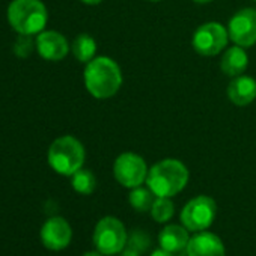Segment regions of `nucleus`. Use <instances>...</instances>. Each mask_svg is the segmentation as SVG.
I'll return each mask as SVG.
<instances>
[{
  "instance_id": "nucleus-2",
  "label": "nucleus",
  "mask_w": 256,
  "mask_h": 256,
  "mask_svg": "<svg viewBox=\"0 0 256 256\" xmlns=\"http://www.w3.org/2000/svg\"><path fill=\"white\" fill-rule=\"evenodd\" d=\"M188 176V169L182 162L176 158H164L150 169L146 186L156 196L174 198L186 188Z\"/></svg>"
},
{
  "instance_id": "nucleus-21",
  "label": "nucleus",
  "mask_w": 256,
  "mask_h": 256,
  "mask_svg": "<svg viewBox=\"0 0 256 256\" xmlns=\"http://www.w3.org/2000/svg\"><path fill=\"white\" fill-rule=\"evenodd\" d=\"M12 50L17 58L28 59L36 50V42L30 35H18L12 46Z\"/></svg>"
},
{
  "instance_id": "nucleus-10",
  "label": "nucleus",
  "mask_w": 256,
  "mask_h": 256,
  "mask_svg": "<svg viewBox=\"0 0 256 256\" xmlns=\"http://www.w3.org/2000/svg\"><path fill=\"white\" fill-rule=\"evenodd\" d=\"M41 242L46 248L52 252H60L66 248L72 240V229L66 218L60 216H53L44 222L40 230Z\"/></svg>"
},
{
  "instance_id": "nucleus-9",
  "label": "nucleus",
  "mask_w": 256,
  "mask_h": 256,
  "mask_svg": "<svg viewBox=\"0 0 256 256\" xmlns=\"http://www.w3.org/2000/svg\"><path fill=\"white\" fill-rule=\"evenodd\" d=\"M229 40L240 47H252L256 44V10L242 8L236 11L228 23Z\"/></svg>"
},
{
  "instance_id": "nucleus-20",
  "label": "nucleus",
  "mask_w": 256,
  "mask_h": 256,
  "mask_svg": "<svg viewBox=\"0 0 256 256\" xmlns=\"http://www.w3.org/2000/svg\"><path fill=\"white\" fill-rule=\"evenodd\" d=\"M151 236L145 232V230H140V229H134L128 234V240H126V246L128 247H133L136 248L138 252H140L142 254L151 248Z\"/></svg>"
},
{
  "instance_id": "nucleus-26",
  "label": "nucleus",
  "mask_w": 256,
  "mask_h": 256,
  "mask_svg": "<svg viewBox=\"0 0 256 256\" xmlns=\"http://www.w3.org/2000/svg\"><path fill=\"white\" fill-rule=\"evenodd\" d=\"M194 4H199V5H206V4H211L212 0H193Z\"/></svg>"
},
{
  "instance_id": "nucleus-16",
  "label": "nucleus",
  "mask_w": 256,
  "mask_h": 256,
  "mask_svg": "<svg viewBox=\"0 0 256 256\" xmlns=\"http://www.w3.org/2000/svg\"><path fill=\"white\" fill-rule=\"evenodd\" d=\"M71 53L78 62L88 64L94 58H96V41L88 34H80L74 38L71 44Z\"/></svg>"
},
{
  "instance_id": "nucleus-8",
  "label": "nucleus",
  "mask_w": 256,
  "mask_h": 256,
  "mask_svg": "<svg viewBox=\"0 0 256 256\" xmlns=\"http://www.w3.org/2000/svg\"><path fill=\"white\" fill-rule=\"evenodd\" d=\"M217 216V204L212 198L200 194L190 199L181 211V222L192 232L206 230Z\"/></svg>"
},
{
  "instance_id": "nucleus-13",
  "label": "nucleus",
  "mask_w": 256,
  "mask_h": 256,
  "mask_svg": "<svg viewBox=\"0 0 256 256\" xmlns=\"http://www.w3.org/2000/svg\"><path fill=\"white\" fill-rule=\"evenodd\" d=\"M158 241L160 247L172 252L175 256H187L188 229L181 224H166L158 235Z\"/></svg>"
},
{
  "instance_id": "nucleus-11",
  "label": "nucleus",
  "mask_w": 256,
  "mask_h": 256,
  "mask_svg": "<svg viewBox=\"0 0 256 256\" xmlns=\"http://www.w3.org/2000/svg\"><path fill=\"white\" fill-rule=\"evenodd\" d=\"M35 42L38 54L48 62H59L71 52L68 40L56 30H42L36 35Z\"/></svg>"
},
{
  "instance_id": "nucleus-27",
  "label": "nucleus",
  "mask_w": 256,
  "mask_h": 256,
  "mask_svg": "<svg viewBox=\"0 0 256 256\" xmlns=\"http://www.w3.org/2000/svg\"><path fill=\"white\" fill-rule=\"evenodd\" d=\"M150 2H162V0H150Z\"/></svg>"
},
{
  "instance_id": "nucleus-25",
  "label": "nucleus",
  "mask_w": 256,
  "mask_h": 256,
  "mask_svg": "<svg viewBox=\"0 0 256 256\" xmlns=\"http://www.w3.org/2000/svg\"><path fill=\"white\" fill-rule=\"evenodd\" d=\"M83 256H104L101 252H98V250H92V252H86Z\"/></svg>"
},
{
  "instance_id": "nucleus-23",
  "label": "nucleus",
  "mask_w": 256,
  "mask_h": 256,
  "mask_svg": "<svg viewBox=\"0 0 256 256\" xmlns=\"http://www.w3.org/2000/svg\"><path fill=\"white\" fill-rule=\"evenodd\" d=\"M151 256H175V254H174L172 252H169V250H166V248L160 247V248H156V250H152Z\"/></svg>"
},
{
  "instance_id": "nucleus-17",
  "label": "nucleus",
  "mask_w": 256,
  "mask_h": 256,
  "mask_svg": "<svg viewBox=\"0 0 256 256\" xmlns=\"http://www.w3.org/2000/svg\"><path fill=\"white\" fill-rule=\"evenodd\" d=\"M156 198L157 196L151 192L150 187L139 186V187L132 188L130 194H128V202H130L132 208H134L136 211L146 212V211H151Z\"/></svg>"
},
{
  "instance_id": "nucleus-22",
  "label": "nucleus",
  "mask_w": 256,
  "mask_h": 256,
  "mask_svg": "<svg viewBox=\"0 0 256 256\" xmlns=\"http://www.w3.org/2000/svg\"><path fill=\"white\" fill-rule=\"evenodd\" d=\"M118 256H142V253H140V252H138V250H136V248H133V247L125 246V247H124V250L118 253Z\"/></svg>"
},
{
  "instance_id": "nucleus-7",
  "label": "nucleus",
  "mask_w": 256,
  "mask_h": 256,
  "mask_svg": "<svg viewBox=\"0 0 256 256\" xmlns=\"http://www.w3.org/2000/svg\"><path fill=\"white\" fill-rule=\"evenodd\" d=\"M150 168L145 158L136 152H122L113 163L114 180L126 188H134L146 182Z\"/></svg>"
},
{
  "instance_id": "nucleus-1",
  "label": "nucleus",
  "mask_w": 256,
  "mask_h": 256,
  "mask_svg": "<svg viewBox=\"0 0 256 256\" xmlns=\"http://www.w3.org/2000/svg\"><path fill=\"white\" fill-rule=\"evenodd\" d=\"M86 90L96 100L114 96L124 82L122 70L116 60L108 56H96L86 64L83 71Z\"/></svg>"
},
{
  "instance_id": "nucleus-24",
  "label": "nucleus",
  "mask_w": 256,
  "mask_h": 256,
  "mask_svg": "<svg viewBox=\"0 0 256 256\" xmlns=\"http://www.w3.org/2000/svg\"><path fill=\"white\" fill-rule=\"evenodd\" d=\"M80 2H83L84 5H90V6H95V5H100L101 2H104V0H80Z\"/></svg>"
},
{
  "instance_id": "nucleus-14",
  "label": "nucleus",
  "mask_w": 256,
  "mask_h": 256,
  "mask_svg": "<svg viewBox=\"0 0 256 256\" xmlns=\"http://www.w3.org/2000/svg\"><path fill=\"white\" fill-rule=\"evenodd\" d=\"M226 95L238 107L248 106L256 100V80L244 74L234 77L226 88Z\"/></svg>"
},
{
  "instance_id": "nucleus-15",
  "label": "nucleus",
  "mask_w": 256,
  "mask_h": 256,
  "mask_svg": "<svg viewBox=\"0 0 256 256\" xmlns=\"http://www.w3.org/2000/svg\"><path fill=\"white\" fill-rule=\"evenodd\" d=\"M248 66V56L244 50V47L232 46L223 52V56L220 59V70L228 77H238L244 74V71Z\"/></svg>"
},
{
  "instance_id": "nucleus-19",
  "label": "nucleus",
  "mask_w": 256,
  "mask_h": 256,
  "mask_svg": "<svg viewBox=\"0 0 256 256\" xmlns=\"http://www.w3.org/2000/svg\"><path fill=\"white\" fill-rule=\"evenodd\" d=\"M174 212H175V206L170 198H160V196L156 198L151 208V216L156 222L166 223L174 217Z\"/></svg>"
},
{
  "instance_id": "nucleus-6",
  "label": "nucleus",
  "mask_w": 256,
  "mask_h": 256,
  "mask_svg": "<svg viewBox=\"0 0 256 256\" xmlns=\"http://www.w3.org/2000/svg\"><path fill=\"white\" fill-rule=\"evenodd\" d=\"M228 28L217 22H208L200 24L192 36V46L194 52L206 58H212L224 52L228 48Z\"/></svg>"
},
{
  "instance_id": "nucleus-3",
  "label": "nucleus",
  "mask_w": 256,
  "mask_h": 256,
  "mask_svg": "<svg viewBox=\"0 0 256 256\" xmlns=\"http://www.w3.org/2000/svg\"><path fill=\"white\" fill-rule=\"evenodd\" d=\"M11 28L18 35H38L46 30L48 11L41 0H12L6 11Z\"/></svg>"
},
{
  "instance_id": "nucleus-18",
  "label": "nucleus",
  "mask_w": 256,
  "mask_h": 256,
  "mask_svg": "<svg viewBox=\"0 0 256 256\" xmlns=\"http://www.w3.org/2000/svg\"><path fill=\"white\" fill-rule=\"evenodd\" d=\"M71 186L74 188V192H77L78 194H92L96 188V178L95 175L89 170L82 168L80 170H77L72 176H71Z\"/></svg>"
},
{
  "instance_id": "nucleus-12",
  "label": "nucleus",
  "mask_w": 256,
  "mask_h": 256,
  "mask_svg": "<svg viewBox=\"0 0 256 256\" xmlns=\"http://www.w3.org/2000/svg\"><path fill=\"white\" fill-rule=\"evenodd\" d=\"M187 256H226L223 241L212 232H198L190 238Z\"/></svg>"
},
{
  "instance_id": "nucleus-4",
  "label": "nucleus",
  "mask_w": 256,
  "mask_h": 256,
  "mask_svg": "<svg viewBox=\"0 0 256 256\" xmlns=\"http://www.w3.org/2000/svg\"><path fill=\"white\" fill-rule=\"evenodd\" d=\"M86 151L83 144L70 134L54 139L47 152L50 168L64 176H72L84 164Z\"/></svg>"
},
{
  "instance_id": "nucleus-5",
  "label": "nucleus",
  "mask_w": 256,
  "mask_h": 256,
  "mask_svg": "<svg viewBox=\"0 0 256 256\" xmlns=\"http://www.w3.org/2000/svg\"><path fill=\"white\" fill-rule=\"evenodd\" d=\"M94 246L104 256H113L126 246L128 234L124 223L116 217H102L94 229Z\"/></svg>"
}]
</instances>
